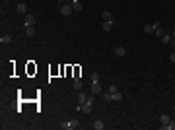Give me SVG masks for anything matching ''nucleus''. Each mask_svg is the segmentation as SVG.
<instances>
[{"label":"nucleus","instance_id":"nucleus-23","mask_svg":"<svg viewBox=\"0 0 175 130\" xmlns=\"http://www.w3.org/2000/svg\"><path fill=\"white\" fill-rule=\"evenodd\" d=\"M91 82H99V74H97V72L91 74Z\"/></svg>","mask_w":175,"mask_h":130},{"label":"nucleus","instance_id":"nucleus-16","mask_svg":"<svg viewBox=\"0 0 175 130\" xmlns=\"http://www.w3.org/2000/svg\"><path fill=\"white\" fill-rule=\"evenodd\" d=\"M86 101H88V95L80 91V93H78V103H86Z\"/></svg>","mask_w":175,"mask_h":130},{"label":"nucleus","instance_id":"nucleus-25","mask_svg":"<svg viewBox=\"0 0 175 130\" xmlns=\"http://www.w3.org/2000/svg\"><path fill=\"white\" fill-rule=\"evenodd\" d=\"M169 60H171V62H175V53L171 54V56H169Z\"/></svg>","mask_w":175,"mask_h":130},{"label":"nucleus","instance_id":"nucleus-24","mask_svg":"<svg viewBox=\"0 0 175 130\" xmlns=\"http://www.w3.org/2000/svg\"><path fill=\"white\" fill-rule=\"evenodd\" d=\"M109 91H111V93H115V91H117V86H115V84H111V86H109Z\"/></svg>","mask_w":175,"mask_h":130},{"label":"nucleus","instance_id":"nucleus-10","mask_svg":"<svg viewBox=\"0 0 175 130\" xmlns=\"http://www.w3.org/2000/svg\"><path fill=\"white\" fill-rule=\"evenodd\" d=\"M91 126H93V130H103V128H105V124H103L101 120H93V124H91Z\"/></svg>","mask_w":175,"mask_h":130},{"label":"nucleus","instance_id":"nucleus-15","mask_svg":"<svg viewBox=\"0 0 175 130\" xmlns=\"http://www.w3.org/2000/svg\"><path fill=\"white\" fill-rule=\"evenodd\" d=\"M82 87H84V84H82V80H74V89H76V91H82Z\"/></svg>","mask_w":175,"mask_h":130},{"label":"nucleus","instance_id":"nucleus-8","mask_svg":"<svg viewBox=\"0 0 175 130\" xmlns=\"http://www.w3.org/2000/svg\"><path fill=\"white\" fill-rule=\"evenodd\" d=\"M101 18H103V22H109V20H113V14L109 10H105V12H101Z\"/></svg>","mask_w":175,"mask_h":130},{"label":"nucleus","instance_id":"nucleus-26","mask_svg":"<svg viewBox=\"0 0 175 130\" xmlns=\"http://www.w3.org/2000/svg\"><path fill=\"white\" fill-rule=\"evenodd\" d=\"M169 45H171V47H175V39H171V43H169Z\"/></svg>","mask_w":175,"mask_h":130},{"label":"nucleus","instance_id":"nucleus-17","mask_svg":"<svg viewBox=\"0 0 175 130\" xmlns=\"http://www.w3.org/2000/svg\"><path fill=\"white\" fill-rule=\"evenodd\" d=\"M35 23V16H25V25H33Z\"/></svg>","mask_w":175,"mask_h":130},{"label":"nucleus","instance_id":"nucleus-14","mask_svg":"<svg viewBox=\"0 0 175 130\" xmlns=\"http://www.w3.org/2000/svg\"><path fill=\"white\" fill-rule=\"evenodd\" d=\"M33 33H35V27H33V25H25V35H27V37H33Z\"/></svg>","mask_w":175,"mask_h":130},{"label":"nucleus","instance_id":"nucleus-22","mask_svg":"<svg viewBox=\"0 0 175 130\" xmlns=\"http://www.w3.org/2000/svg\"><path fill=\"white\" fill-rule=\"evenodd\" d=\"M156 35H158V37H160V39H162V37H164V29H162V27H156Z\"/></svg>","mask_w":175,"mask_h":130},{"label":"nucleus","instance_id":"nucleus-4","mask_svg":"<svg viewBox=\"0 0 175 130\" xmlns=\"http://www.w3.org/2000/svg\"><path fill=\"white\" fill-rule=\"evenodd\" d=\"M156 27H160V23H150V25H144V33H154L156 31Z\"/></svg>","mask_w":175,"mask_h":130},{"label":"nucleus","instance_id":"nucleus-7","mask_svg":"<svg viewBox=\"0 0 175 130\" xmlns=\"http://www.w3.org/2000/svg\"><path fill=\"white\" fill-rule=\"evenodd\" d=\"M115 54H117L119 58H123V56L127 54V49H125V47H117V49H115Z\"/></svg>","mask_w":175,"mask_h":130},{"label":"nucleus","instance_id":"nucleus-11","mask_svg":"<svg viewBox=\"0 0 175 130\" xmlns=\"http://www.w3.org/2000/svg\"><path fill=\"white\" fill-rule=\"evenodd\" d=\"M16 10H18V14H25V12H27V6H25L23 2H20V4L16 6Z\"/></svg>","mask_w":175,"mask_h":130},{"label":"nucleus","instance_id":"nucleus-1","mask_svg":"<svg viewBox=\"0 0 175 130\" xmlns=\"http://www.w3.org/2000/svg\"><path fill=\"white\" fill-rule=\"evenodd\" d=\"M91 107H93V103L86 101V103H80L78 111H80V113H84V115H89V113H91Z\"/></svg>","mask_w":175,"mask_h":130},{"label":"nucleus","instance_id":"nucleus-6","mask_svg":"<svg viewBox=\"0 0 175 130\" xmlns=\"http://www.w3.org/2000/svg\"><path fill=\"white\" fill-rule=\"evenodd\" d=\"M0 43H2V45H10V43H12V35H8V33H4V35L0 37Z\"/></svg>","mask_w":175,"mask_h":130},{"label":"nucleus","instance_id":"nucleus-5","mask_svg":"<svg viewBox=\"0 0 175 130\" xmlns=\"http://www.w3.org/2000/svg\"><path fill=\"white\" fill-rule=\"evenodd\" d=\"M91 93H93V95L101 93V84H99V82H91Z\"/></svg>","mask_w":175,"mask_h":130},{"label":"nucleus","instance_id":"nucleus-3","mask_svg":"<svg viewBox=\"0 0 175 130\" xmlns=\"http://www.w3.org/2000/svg\"><path fill=\"white\" fill-rule=\"evenodd\" d=\"M72 12H74L72 4H62V6H60V14H62V16H70Z\"/></svg>","mask_w":175,"mask_h":130},{"label":"nucleus","instance_id":"nucleus-9","mask_svg":"<svg viewBox=\"0 0 175 130\" xmlns=\"http://www.w3.org/2000/svg\"><path fill=\"white\" fill-rule=\"evenodd\" d=\"M171 39H173V35L164 33V37H162V43H164V45H169V43H171Z\"/></svg>","mask_w":175,"mask_h":130},{"label":"nucleus","instance_id":"nucleus-13","mask_svg":"<svg viewBox=\"0 0 175 130\" xmlns=\"http://www.w3.org/2000/svg\"><path fill=\"white\" fill-rule=\"evenodd\" d=\"M113 29V20H109V22H103V31H111Z\"/></svg>","mask_w":175,"mask_h":130},{"label":"nucleus","instance_id":"nucleus-29","mask_svg":"<svg viewBox=\"0 0 175 130\" xmlns=\"http://www.w3.org/2000/svg\"><path fill=\"white\" fill-rule=\"evenodd\" d=\"M173 111H175V105H173Z\"/></svg>","mask_w":175,"mask_h":130},{"label":"nucleus","instance_id":"nucleus-19","mask_svg":"<svg viewBox=\"0 0 175 130\" xmlns=\"http://www.w3.org/2000/svg\"><path fill=\"white\" fill-rule=\"evenodd\" d=\"M169 115H162V117H160V122H162V124H167V122H169Z\"/></svg>","mask_w":175,"mask_h":130},{"label":"nucleus","instance_id":"nucleus-28","mask_svg":"<svg viewBox=\"0 0 175 130\" xmlns=\"http://www.w3.org/2000/svg\"><path fill=\"white\" fill-rule=\"evenodd\" d=\"M173 39H175V31H173Z\"/></svg>","mask_w":175,"mask_h":130},{"label":"nucleus","instance_id":"nucleus-21","mask_svg":"<svg viewBox=\"0 0 175 130\" xmlns=\"http://www.w3.org/2000/svg\"><path fill=\"white\" fill-rule=\"evenodd\" d=\"M103 101H113V93H103Z\"/></svg>","mask_w":175,"mask_h":130},{"label":"nucleus","instance_id":"nucleus-12","mask_svg":"<svg viewBox=\"0 0 175 130\" xmlns=\"http://www.w3.org/2000/svg\"><path fill=\"white\" fill-rule=\"evenodd\" d=\"M162 128L164 130H175V120H169L167 124H162Z\"/></svg>","mask_w":175,"mask_h":130},{"label":"nucleus","instance_id":"nucleus-2","mask_svg":"<svg viewBox=\"0 0 175 130\" xmlns=\"http://www.w3.org/2000/svg\"><path fill=\"white\" fill-rule=\"evenodd\" d=\"M78 124H80V120H68V122H62L60 124V128H64V130H72V128H78Z\"/></svg>","mask_w":175,"mask_h":130},{"label":"nucleus","instance_id":"nucleus-20","mask_svg":"<svg viewBox=\"0 0 175 130\" xmlns=\"http://www.w3.org/2000/svg\"><path fill=\"white\" fill-rule=\"evenodd\" d=\"M113 101H123V93H117V91H115V93H113Z\"/></svg>","mask_w":175,"mask_h":130},{"label":"nucleus","instance_id":"nucleus-18","mask_svg":"<svg viewBox=\"0 0 175 130\" xmlns=\"http://www.w3.org/2000/svg\"><path fill=\"white\" fill-rule=\"evenodd\" d=\"M72 8L74 12H82V2H72Z\"/></svg>","mask_w":175,"mask_h":130},{"label":"nucleus","instance_id":"nucleus-27","mask_svg":"<svg viewBox=\"0 0 175 130\" xmlns=\"http://www.w3.org/2000/svg\"><path fill=\"white\" fill-rule=\"evenodd\" d=\"M72 2H80V0H72Z\"/></svg>","mask_w":175,"mask_h":130}]
</instances>
